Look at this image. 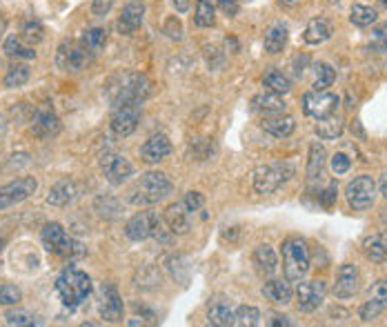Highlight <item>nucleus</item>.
<instances>
[{
	"label": "nucleus",
	"mask_w": 387,
	"mask_h": 327,
	"mask_svg": "<svg viewBox=\"0 0 387 327\" xmlns=\"http://www.w3.org/2000/svg\"><path fill=\"white\" fill-rule=\"evenodd\" d=\"M105 96L112 109L121 105H143L152 96V80L138 71H121L107 80Z\"/></svg>",
	"instance_id": "f257e3e1"
},
{
	"label": "nucleus",
	"mask_w": 387,
	"mask_h": 327,
	"mask_svg": "<svg viewBox=\"0 0 387 327\" xmlns=\"http://www.w3.org/2000/svg\"><path fill=\"white\" fill-rule=\"evenodd\" d=\"M92 290H94V285H92L89 274L76 267L62 269L60 276L56 279V292L64 308H71V310L78 308V305H83L89 299Z\"/></svg>",
	"instance_id": "f03ea898"
},
{
	"label": "nucleus",
	"mask_w": 387,
	"mask_h": 327,
	"mask_svg": "<svg viewBox=\"0 0 387 327\" xmlns=\"http://www.w3.org/2000/svg\"><path fill=\"white\" fill-rule=\"evenodd\" d=\"M174 192V183L163 172H147L136 181L134 189L129 192V203L145 207V205H156L163 198H167Z\"/></svg>",
	"instance_id": "7ed1b4c3"
},
{
	"label": "nucleus",
	"mask_w": 387,
	"mask_h": 327,
	"mask_svg": "<svg viewBox=\"0 0 387 327\" xmlns=\"http://www.w3.org/2000/svg\"><path fill=\"white\" fill-rule=\"evenodd\" d=\"M40 240L49 254L58 256L62 260H78L85 256V247L83 242L69 236L60 223H47L40 231Z\"/></svg>",
	"instance_id": "20e7f679"
},
{
	"label": "nucleus",
	"mask_w": 387,
	"mask_h": 327,
	"mask_svg": "<svg viewBox=\"0 0 387 327\" xmlns=\"http://www.w3.org/2000/svg\"><path fill=\"white\" fill-rule=\"evenodd\" d=\"M281 256H283V272L289 283H298L307 276L309 272V249L303 238H287L281 245Z\"/></svg>",
	"instance_id": "39448f33"
},
{
	"label": "nucleus",
	"mask_w": 387,
	"mask_h": 327,
	"mask_svg": "<svg viewBox=\"0 0 387 327\" xmlns=\"http://www.w3.org/2000/svg\"><path fill=\"white\" fill-rule=\"evenodd\" d=\"M296 167L292 163H270V165H261L256 167L252 174V183L256 194H274L278 187L285 185L289 178L294 176Z\"/></svg>",
	"instance_id": "423d86ee"
},
{
	"label": "nucleus",
	"mask_w": 387,
	"mask_h": 327,
	"mask_svg": "<svg viewBox=\"0 0 387 327\" xmlns=\"http://www.w3.org/2000/svg\"><path fill=\"white\" fill-rule=\"evenodd\" d=\"M94 54L80 45V40H62L56 51V65L64 71H80L92 62Z\"/></svg>",
	"instance_id": "0eeeda50"
},
{
	"label": "nucleus",
	"mask_w": 387,
	"mask_h": 327,
	"mask_svg": "<svg viewBox=\"0 0 387 327\" xmlns=\"http://www.w3.org/2000/svg\"><path fill=\"white\" fill-rule=\"evenodd\" d=\"M345 198L352 209L363 212V209H370L374 205L376 198V183L372 176H356L354 181L347 183L345 187Z\"/></svg>",
	"instance_id": "6e6552de"
},
{
	"label": "nucleus",
	"mask_w": 387,
	"mask_h": 327,
	"mask_svg": "<svg viewBox=\"0 0 387 327\" xmlns=\"http://www.w3.org/2000/svg\"><path fill=\"white\" fill-rule=\"evenodd\" d=\"M98 163H101V172L105 176V181L112 185H123L127 178L134 174V165L129 163L123 154L112 152V150L103 152Z\"/></svg>",
	"instance_id": "1a4fd4ad"
},
{
	"label": "nucleus",
	"mask_w": 387,
	"mask_h": 327,
	"mask_svg": "<svg viewBox=\"0 0 387 327\" xmlns=\"http://www.w3.org/2000/svg\"><path fill=\"white\" fill-rule=\"evenodd\" d=\"M36 189H38V181L31 176H23V178H16L12 183L0 185V212L7 207L23 203V200H27Z\"/></svg>",
	"instance_id": "9d476101"
},
{
	"label": "nucleus",
	"mask_w": 387,
	"mask_h": 327,
	"mask_svg": "<svg viewBox=\"0 0 387 327\" xmlns=\"http://www.w3.org/2000/svg\"><path fill=\"white\" fill-rule=\"evenodd\" d=\"M158 231H160V216L156 212H138L125 225V236L134 242L152 238Z\"/></svg>",
	"instance_id": "9b49d317"
},
{
	"label": "nucleus",
	"mask_w": 387,
	"mask_h": 327,
	"mask_svg": "<svg viewBox=\"0 0 387 327\" xmlns=\"http://www.w3.org/2000/svg\"><path fill=\"white\" fill-rule=\"evenodd\" d=\"M325 297H327V283L320 279L300 283L296 288V305L305 314L316 312L322 305V301H325Z\"/></svg>",
	"instance_id": "f8f14e48"
},
{
	"label": "nucleus",
	"mask_w": 387,
	"mask_h": 327,
	"mask_svg": "<svg viewBox=\"0 0 387 327\" xmlns=\"http://www.w3.org/2000/svg\"><path fill=\"white\" fill-rule=\"evenodd\" d=\"M338 96L336 94H329V91H316V89H311L307 91L305 96H303V112L307 116H311V118H325V116L329 114H336V107H338Z\"/></svg>",
	"instance_id": "ddd939ff"
},
{
	"label": "nucleus",
	"mask_w": 387,
	"mask_h": 327,
	"mask_svg": "<svg viewBox=\"0 0 387 327\" xmlns=\"http://www.w3.org/2000/svg\"><path fill=\"white\" fill-rule=\"evenodd\" d=\"M141 123V105H121V107L112 109L110 127L118 139H127L132 136Z\"/></svg>",
	"instance_id": "4468645a"
},
{
	"label": "nucleus",
	"mask_w": 387,
	"mask_h": 327,
	"mask_svg": "<svg viewBox=\"0 0 387 327\" xmlns=\"http://www.w3.org/2000/svg\"><path fill=\"white\" fill-rule=\"evenodd\" d=\"M123 299L112 283H103L98 290V314L107 323H121L123 321Z\"/></svg>",
	"instance_id": "2eb2a0df"
},
{
	"label": "nucleus",
	"mask_w": 387,
	"mask_h": 327,
	"mask_svg": "<svg viewBox=\"0 0 387 327\" xmlns=\"http://www.w3.org/2000/svg\"><path fill=\"white\" fill-rule=\"evenodd\" d=\"M359 281H361V274L359 267L352 265V263H345V265H341L336 272V283L332 292H334L336 299H352L354 294L359 292Z\"/></svg>",
	"instance_id": "dca6fc26"
},
{
	"label": "nucleus",
	"mask_w": 387,
	"mask_h": 327,
	"mask_svg": "<svg viewBox=\"0 0 387 327\" xmlns=\"http://www.w3.org/2000/svg\"><path fill=\"white\" fill-rule=\"evenodd\" d=\"M31 132H34L40 141H49L53 136L60 134V118L51 107H40L31 121Z\"/></svg>",
	"instance_id": "f3484780"
},
{
	"label": "nucleus",
	"mask_w": 387,
	"mask_h": 327,
	"mask_svg": "<svg viewBox=\"0 0 387 327\" xmlns=\"http://www.w3.org/2000/svg\"><path fill=\"white\" fill-rule=\"evenodd\" d=\"M191 214L187 209V205L182 203H174V205H169L165 209V223L169 227L171 234H176V236H182V234H187V231L191 229Z\"/></svg>",
	"instance_id": "a211bd4d"
},
{
	"label": "nucleus",
	"mask_w": 387,
	"mask_h": 327,
	"mask_svg": "<svg viewBox=\"0 0 387 327\" xmlns=\"http://www.w3.org/2000/svg\"><path fill=\"white\" fill-rule=\"evenodd\" d=\"M143 18H145V5L141 0H132L129 5H125L123 14L118 16V23H116V29L118 34H134V31L143 25Z\"/></svg>",
	"instance_id": "6ab92c4d"
},
{
	"label": "nucleus",
	"mask_w": 387,
	"mask_h": 327,
	"mask_svg": "<svg viewBox=\"0 0 387 327\" xmlns=\"http://www.w3.org/2000/svg\"><path fill=\"white\" fill-rule=\"evenodd\" d=\"M169 154H171V141L167 139L165 134L149 136V139L145 141V145L141 147V158H143L145 163H149V165L165 161Z\"/></svg>",
	"instance_id": "aec40b11"
},
{
	"label": "nucleus",
	"mask_w": 387,
	"mask_h": 327,
	"mask_svg": "<svg viewBox=\"0 0 387 327\" xmlns=\"http://www.w3.org/2000/svg\"><path fill=\"white\" fill-rule=\"evenodd\" d=\"M80 196V185L76 181H71V178H64V181H58L49 189L47 194V203L53 207H64L74 203Z\"/></svg>",
	"instance_id": "412c9836"
},
{
	"label": "nucleus",
	"mask_w": 387,
	"mask_h": 327,
	"mask_svg": "<svg viewBox=\"0 0 387 327\" xmlns=\"http://www.w3.org/2000/svg\"><path fill=\"white\" fill-rule=\"evenodd\" d=\"M261 127L267 134H272L274 139H287V136H292V132L296 130V121L287 114H272V116H265L261 121Z\"/></svg>",
	"instance_id": "4be33fe9"
},
{
	"label": "nucleus",
	"mask_w": 387,
	"mask_h": 327,
	"mask_svg": "<svg viewBox=\"0 0 387 327\" xmlns=\"http://www.w3.org/2000/svg\"><path fill=\"white\" fill-rule=\"evenodd\" d=\"M325 163H327V152L322 143L314 141L309 145V158H307V181L309 185L318 183L322 178V172H325Z\"/></svg>",
	"instance_id": "5701e85b"
},
{
	"label": "nucleus",
	"mask_w": 387,
	"mask_h": 327,
	"mask_svg": "<svg viewBox=\"0 0 387 327\" xmlns=\"http://www.w3.org/2000/svg\"><path fill=\"white\" fill-rule=\"evenodd\" d=\"M332 34H334V27H332L329 20L314 18V20H309V25L305 27L303 40L307 45H322L325 40L332 38Z\"/></svg>",
	"instance_id": "b1692460"
},
{
	"label": "nucleus",
	"mask_w": 387,
	"mask_h": 327,
	"mask_svg": "<svg viewBox=\"0 0 387 327\" xmlns=\"http://www.w3.org/2000/svg\"><path fill=\"white\" fill-rule=\"evenodd\" d=\"M263 297L267 301H272L274 305H287L292 301L294 292H292V285L289 281H278V279H272L263 285Z\"/></svg>",
	"instance_id": "393cba45"
},
{
	"label": "nucleus",
	"mask_w": 387,
	"mask_h": 327,
	"mask_svg": "<svg viewBox=\"0 0 387 327\" xmlns=\"http://www.w3.org/2000/svg\"><path fill=\"white\" fill-rule=\"evenodd\" d=\"M287 38H289V29L285 23H274L270 29H267L265 40H263V47L267 54H281L287 45Z\"/></svg>",
	"instance_id": "a878e982"
},
{
	"label": "nucleus",
	"mask_w": 387,
	"mask_h": 327,
	"mask_svg": "<svg viewBox=\"0 0 387 327\" xmlns=\"http://www.w3.org/2000/svg\"><path fill=\"white\" fill-rule=\"evenodd\" d=\"M254 265L256 269L263 274V276H272V274L278 269V256H276V251L267 245V242H263V245H258L254 249Z\"/></svg>",
	"instance_id": "bb28decb"
},
{
	"label": "nucleus",
	"mask_w": 387,
	"mask_h": 327,
	"mask_svg": "<svg viewBox=\"0 0 387 327\" xmlns=\"http://www.w3.org/2000/svg\"><path fill=\"white\" fill-rule=\"evenodd\" d=\"M254 109L265 114V116H272V114H285L287 105H285L281 94L267 91V94H258V96L254 98Z\"/></svg>",
	"instance_id": "cd10ccee"
},
{
	"label": "nucleus",
	"mask_w": 387,
	"mask_h": 327,
	"mask_svg": "<svg viewBox=\"0 0 387 327\" xmlns=\"http://www.w3.org/2000/svg\"><path fill=\"white\" fill-rule=\"evenodd\" d=\"M363 254L372 263H387V236L372 234L363 240Z\"/></svg>",
	"instance_id": "c85d7f7f"
},
{
	"label": "nucleus",
	"mask_w": 387,
	"mask_h": 327,
	"mask_svg": "<svg viewBox=\"0 0 387 327\" xmlns=\"http://www.w3.org/2000/svg\"><path fill=\"white\" fill-rule=\"evenodd\" d=\"M3 49H5V54L9 58H25V60H31V58H36V51L31 45H27L23 38L12 34V36H7L5 38V43H3Z\"/></svg>",
	"instance_id": "c756f323"
},
{
	"label": "nucleus",
	"mask_w": 387,
	"mask_h": 327,
	"mask_svg": "<svg viewBox=\"0 0 387 327\" xmlns=\"http://www.w3.org/2000/svg\"><path fill=\"white\" fill-rule=\"evenodd\" d=\"M316 134H318V139H325V141H334L338 139V136L343 134V130H345V125H343V118L336 114H329L325 116V118H320L316 123Z\"/></svg>",
	"instance_id": "7c9ffc66"
},
{
	"label": "nucleus",
	"mask_w": 387,
	"mask_h": 327,
	"mask_svg": "<svg viewBox=\"0 0 387 327\" xmlns=\"http://www.w3.org/2000/svg\"><path fill=\"white\" fill-rule=\"evenodd\" d=\"M80 45L89 51V54H98V51L105 49L107 45V29L103 27H89L87 31H83L80 36Z\"/></svg>",
	"instance_id": "2f4dec72"
},
{
	"label": "nucleus",
	"mask_w": 387,
	"mask_h": 327,
	"mask_svg": "<svg viewBox=\"0 0 387 327\" xmlns=\"http://www.w3.org/2000/svg\"><path fill=\"white\" fill-rule=\"evenodd\" d=\"M207 323L214 327H230L234 325V310L227 303H214L207 310Z\"/></svg>",
	"instance_id": "473e14b6"
},
{
	"label": "nucleus",
	"mask_w": 387,
	"mask_h": 327,
	"mask_svg": "<svg viewBox=\"0 0 387 327\" xmlns=\"http://www.w3.org/2000/svg\"><path fill=\"white\" fill-rule=\"evenodd\" d=\"M27 80H29V67L25 65V62H16V65L7 69L3 85L7 89H14V87H23Z\"/></svg>",
	"instance_id": "72a5a7b5"
},
{
	"label": "nucleus",
	"mask_w": 387,
	"mask_h": 327,
	"mask_svg": "<svg viewBox=\"0 0 387 327\" xmlns=\"http://www.w3.org/2000/svg\"><path fill=\"white\" fill-rule=\"evenodd\" d=\"M263 85L267 87V91H274V94H287L289 89H292V80H289L283 71H267L265 73V78H263Z\"/></svg>",
	"instance_id": "f704fd0d"
},
{
	"label": "nucleus",
	"mask_w": 387,
	"mask_h": 327,
	"mask_svg": "<svg viewBox=\"0 0 387 327\" xmlns=\"http://www.w3.org/2000/svg\"><path fill=\"white\" fill-rule=\"evenodd\" d=\"M334 80H336V69L334 67H329L327 62H318V65L314 67V87L316 91H322V89H327L334 85Z\"/></svg>",
	"instance_id": "c9c22d12"
},
{
	"label": "nucleus",
	"mask_w": 387,
	"mask_h": 327,
	"mask_svg": "<svg viewBox=\"0 0 387 327\" xmlns=\"http://www.w3.org/2000/svg\"><path fill=\"white\" fill-rule=\"evenodd\" d=\"M376 18H379L376 9H372L368 5H354L352 12H350L352 25H356V27H370V25L376 23Z\"/></svg>",
	"instance_id": "e433bc0d"
},
{
	"label": "nucleus",
	"mask_w": 387,
	"mask_h": 327,
	"mask_svg": "<svg viewBox=\"0 0 387 327\" xmlns=\"http://www.w3.org/2000/svg\"><path fill=\"white\" fill-rule=\"evenodd\" d=\"M261 323V312L252 305H241L239 310L234 312V325L239 327H256Z\"/></svg>",
	"instance_id": "4c0bfd02"
},
{
	"label": "nucleus",
	"mask_w": 387,
	"mask_h": 327,
	"mask_svg": "<svg viewBox=\"0 0 387 327\" xmlns=\"http://www.w3.org/2000/svg\"><path fill=\"white\" fill-rule=\"evenodd\" d=\"M20 38H23L27 45H38L40 40L45 38V27H42L38 20H25L23 29H20Z\"/></svg>",
	"instance_id": "58836bf2"
},
{
	"label": "nucleus",
	"mask_w": 387,
	"mask_h": 327,
	"mask_svg": "<svg viewBox=\"0 0 387 327\" xmlns=\"http://www.w3.org/2000/svg\"><path fill=\"white\" fill-rule=\"evenodd\" d=\"M7 325H16V327H31V325H40V319L36 314H31L27 310H9L5 314Z\"/></svg>",
	"instance_id": "ea45409f"
},
{
	"label": "nucleus",
	"mask_w": 387,
	"mask_h": 327,
	"mask_svg": "<svg viewBox=\"0 0 387 327\" xmlns=\"http://www.w3.org/2000/svg\"><path fill=\"white\" fill-rule=\"evenodd\" d=\"M198 27H212L214 20H216V12H214L212 0H198L196 5V16H194Z\"/></svg>",
	"instance_id": "a19ab883"
},
{
	"label": "nucleus",
	"mask_w": 387,
	"mask_h": 327,
	"mask_svg": "<svg viewBox=\"0 0 387 327\" xmlns=\"http://www.w3.org/2000/svg\"><path fill=\"white\" fill-rule=\"evenodd\" d=\"M387 310V301H383V299H374V297H370V301H365L363 303V308H361V319L368 323V321H374L376 316H379L381 312H385Z\"/></svg>",
	"instance_id": "79ce46f5"
},
{
	"label": "nucleus",
	"mask_w": 387,
	"mask_h": 327,
	"mask_svg": "<svg viewBox=\"0 0 387 327\" xmlns=\"http://www.w3.org/2000/svg\"><path fill=\"white\" fill-rule=\"evenodd\" d=\"M23 301V292L16 285L0 283V305H18Z\"/></svg>",
	"instance_id": "37998d69"
},
{
	"label": "nucleus",
	"mask_w": 387,
	"mask_h": 327,
	"mask_svg": "<svg viewBox=\"0 0 387 327\" xmlns=\"http://www.w3.org/2000/svg\"><path fill=\"white\" fill-rule=\"evenodd\" d=\"M329 165H332V172H334L336 176H343V174H347L350 172V167H352V161L345 156V154H334L332 156V161H329Z\"/></svg>",
	"instance_id": "c03bdc74"
},
{
	"label": "nucleus",
	"mask_w": 387,
	"mask_h": 327,
	"mask_svg": "<svg viewBox=\"0 0 387 327\" xmlns=\"http://www.w3.org/2000/svg\"><path fill=\"white\" fill-rule=\"evenodd\" d=\"M163 31L167 34V38H171V40H182V23H180L176 16H169L165 20Z\"/></svg>",
	"instance_id": "a18cd8bd"
},
{
	"label": "nucleus",
	"mask_w": 387,
	"mask_h": 327,
	"mask_svg": "<svg viewBox=\"0 0 387 327\" xmlns=\"http://www.w3.org/2000/svg\"><path fill=\"white\" fill-rule=\"evenodd\" d=\"M336 194H338V189H336V183H329L322 192H318V203L322 207H332L336 203Z\"/></svg>",
	"instance_id": "49530a36"
},
{
	"label": "nucleus",
	"mask_w": 387,
	"mask_h": 327,
	"mask_svg": "<svg viewBox=\"0 0 387 327\" xmlns=\"http://www.w3.org/2000/svg\"><path fill=\"white\" fill-rule=\"evenodd\" d=\"M182 203L187 205L189 212H198V209L205 205V196H203L200 192H187V196L182 198Z\"/></svg>",
	"instance_id": "de8ad7c7"
},
{
	"label": "nucleus",
	"mask_w": 387,
	"mask_h": 327,
	"mask_svg": "<svg viewBox=\"0 0 387 327\" xmlns=\"http://www.w3.org/2000/svg\"><path fill=\"white\" fill-rule=\"evenodd\" d=\"M116 0H92V14L94 16H107L112 12Z\"/></svg>",
	"instance_id": "09e8293b"
},
{
	"label": "nucleus",
	"mask_w": 387,
	"mask_h": 327,
	"mask_svg": "<svg viewBox=\"0 0 387 327\" xmlns=\"http://www.w3.org/2000/svg\"><path fill=\"white\" fill-rule=\"evenodd\" d=\"M214 3H216L221 9H223V14L225 16H236L239 14V0H214Z\"/></svg>",
	"instance_id": "8fccbe9b"
},
{
	"label": "nucleus",
	"mask_w": 387,
	"mask_h": 327,
	"mask_svg": "<svg viewBox=\"0 0 387 327\" xmlns=\"http://www.w3.org/2000/svg\"><path fill=\"white\" fill-rule=\"evenodd\" d=\"M370 297L387 301V279L385 281H379L376 285H372V288H370Z\"/></svg>",
	"instance_id": "3c124183"
},
{
	"label": "nucleus",
	"mask_w": 387,
	"mask_h": 327,
	"mask_svg": "<svg viewBox=\"0 0 387 327\" xmlns=\"http://www.w3.org/2000/svg\"><path fill=\"white\" fill-rule=\"evenodd\" d=\"M372 47H374V49H381V51L387 49V34H385V29H376V31H374Z\"/></svg>",
	"instance_id": "603ef678"
},
{
	"label": "nucleus",
	"mask_w": 387,
	"mask_h": 327,
	"mask_svg": "<svg viewBox=\"0 0 387 327\" xmlns=\"http://www.w3.org/2000/svg\"><path fill=\"white\" fill-rule=\"evenodd\" d=\"M171 5H174V9L178 14H185V12H189L191 0H171Z\"/></svg>",
	"instance_id": "864d4df0"
},
{
	"label": "nucleus",
	"mask_w": 387,
	"mask_h": 327,
	"mask_svg": "<svg viewBox=\"0 0 387 327\" xmlns=\"http://www.w3.org/2000/svg\"><path fill=\"white\" fill-rule=\"evenodd\" d=\"M270 325H272V327H278V325H285V327H289V325H292V321H289L287 316H274V319L270 321Z\"/></svg>",
	"instance_id": "5fc2aeb1"
},
{
	"label": "nucleus",
	"mask_w": 387,
	"mask_h": 327,
	"mask_svg": "<svg viewBox=\"0 0 387 327\" xmlns=\"http://www.w3.org/2000/svg\"><path fill=\"white\" fill-rule=\"evenodd\" d=\"M381 194H383V198L387 200V174L381 178Z\"/></svg>",
	"instance_id": "6e6d98bb"
},
{
	"label": "nucleus",
	"mask_w": 387,
	"mask_h": 327,
	"mask_svg": "<svg viewBox=\"0 0 387 327\" xmlns=\"http://www.w3.org/2000/svg\"><path fill=\"white\" fill-rule=\"evenodd\" d=\"M281 3H283V5H287V7H292V5H296V3H298V0H281Z\"/></svg>",
	"instance_id": "4d7b16f0"
},
{
	"label": "nucleus",
	"mask_w": 387,
	"mask_h": 327,
	"mask_svg": "<svg viewBox=\"0 0 387 327\" xmlns=\"http://www.w3.org/2000/svg\"><path fill=\"white\" fill-rule=\"evenodd\" d=\"M3 249H5V240L0 238V254H3Z\"/></svg>",
	"instance_id": "13d9d810"
},
{
	"label": "nucleus",
	"mask_w": 387,
	"mask_h": 327,
	"mask_svg": "<svg viewBox=\"0 0 387 327\" xmlns=\"http://www.w3.org/2000/svg\"><path fill=\"white\" fill-rule=\"evenodd\" d=\"M327 3H329V5H338V3H341V0H327Z\"/></svg>",
	"instance_id": "bf43d9fd"
},
{
	"label": "nucleus",
	"mask_w": 387,
	"mask_h": 327,
	"mask_svg": "<svg viewBox=\"0 0 387 327\" xmlns=\"http://www.w3.org/2000/svg\"><path fill=\"white\" fill-rule=\"evenodd\" d=\"M379 3H381V5H383L385 9H387V0H379Z\"/></svg>",
	"instance_id": "052dcab7"
},
{
	"label": "nucleus",
	"mask_w": 387,
	"mask_h": 327,
	"mask_svg": "<svg viewBox=\"0 0 387 327\" xmlns=\"http://www.w3.org/2000/svg\"><path fill=\"white\" fill-rule=\"evenodd\" d=\"M5 29V23H3V20H0V31H3Z\"/></svg>",
	"instance_id": "680f3d73"
}]
</instances>
